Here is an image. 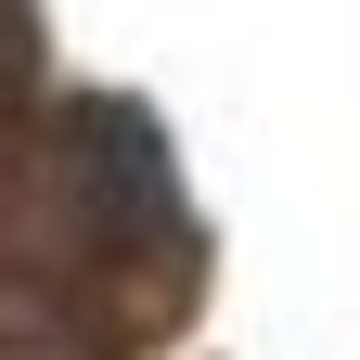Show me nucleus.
Here are the masks:
<instances>
[{
	"instance_id": "1",
	"label": "nucleus",
	"mask_w": 360,
	"mask_h": 360,
	"mask_svg": "<svg viewBox=\"0 0 360 360\" xmlns=\"http://www.w3.org/2000/svg\"><path fill=\"white\" fill-rule=\"evenodd\" d=\"M65 193H77V232L103 257L180 245V180H167V142H155L142 103H77L65 116Z\"/></svg>"
}]
</instances>
